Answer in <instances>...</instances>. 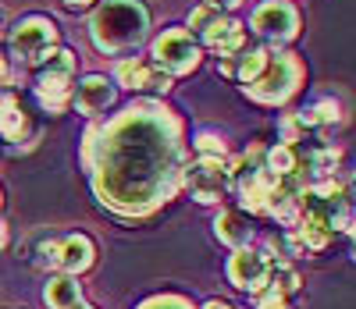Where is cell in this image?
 <instances>
[{
    "label": "cell",
    "instance_id": "9c48e42d",
    "mask_svg": "<svg viewBox=\"0 0 356 309\" xmlns=\"http://www.w3.org/2000/svg\"><path fill=\"white\" fill-rule=\"evenodd\" d=\"M154 65L164 75H189L200 65V43L189 28H164L154 40Z\"/></svg>",
    "mask_w": 356,
    "mask_h": 309
},
{
    "label": "cell",
    "instance_id": "5bb4252c",
    "mask_svg": "<svg viewBox=\"0 0 356 309\" xmlns=\"http://www.w3.org/2000/svg\"><path fill=\"white\" fill-rule=\"evenodd\" d=\"M214 235L232 245V249H250V242H253V228H250V217L243 210H225L214 217Z\"/></svg>",
    "mask_w": 356,
    "mask_h": 309
},
{
    "label": "cell",
    "instance_id": "484cf974",
    "mask_svg": "<svg viewBox=\"0 0 356 309\" xmlns=\"http://www.w3.org/2000/svg\"><path fill=\"white\" fill-rule=\"evenodd\" d=\"M65 4H68V8H89L93 0H65Z\"/></svg>",
    "mask_w": 356,
    "mask_h": 309
},
{
    "label": "cell",
    "instance_id": "f1b7e54d",
    "mask_svg": "<svg viewBox=\"0 0 356 309\" xmlns=\"http://www.w3.org/2000/svg\"><path fill=\"white\" fill-rule=\"evenodd\" d=\"M0 206H4V196H0Z\"/></svg>",
    "mask_w": 356,
    "mask_h": 309
},
{
    "label": "cell",
    "instance_id": "ba28073f",
    "mask_svg": "<svg viewBox=\"0 0 356 309\" xmlns=\"http://www.w3.org/2000/svg\"><path fill=\"white\" fill-rule=\"evenodd\" d=\"M36 253H40V256H36L40 267H50V270H57V274H72V277H79L82 270H89V267H93V256H97L93 242H89L86 235L47 238V242H40Z\"/></svg>",
    "mask_w": 356,
    "mask_h": 309
},
{
    "label": "cell",
    "instance_id": "8992f818",
    "mask_svg": "<svg viewBox=\"0 0 356 309\" xmlns=\"http://www.w3.org/2000/svg\"><path fill=\"white\" fill-rule=\"evenodd\" d=\"M75 68H79V57L72 50H54V57L43 60V68L36 75V97L50 114H65V107L72 103Z\"/></svg>",
    "mask_w": 356,
    "mask_h": 309
},
{
    "label": "cell",
    "instance_id": "7a4b0ae2",
    "mask_svg": "<svg viewBox=\"0 0 356 309\" xmlns=\"http://www.w3.org/2000/svg\"><path fill=\"white\" fill-rule=\"evenodd\" d=\"M146 33H150V11L139 0H107L89 22V36L100 53L136 50L146 40Z\"/></svg>",
    "mask_w": 356,
    "mask_h": 309
},
{
    "label": "cell",
    "instance_id": "d6986e66",
    "mask_svg": "<svg viewBox=\"0 0 356 309\" xmlns=\"http://www.w3.org/2000/svg\"><path fill=\"white\" fill-rule=\"evenodd\" d=\"M264 164L271 167L275 174H292L296 167H300V164H296V146H292V142H278V146H271V149L264 153Z\"/></svg>",
    "mask_w": 356,
    "mask_h": 309
},
{
    "label": "cell",
    "instance_id": "9a60e30c",
    "mask_svg": "<svg viewBox=\"0 0 356 309\" xmlns=\"http://www.w3.org/2000/svg\"><path fill=\"white\" fill-rule=\"evenodd\" d=\"M0 135L11 142H22L29 135V114L15 92H0Z\"/></svg>",
    "mask_w": 356,
    "mask_h": 309
},
{
    "label": "cell",
    "instance_id": "cb8c5ba5",
    "mask_svg": "<svg viewBox=\"0 0 356 309\" xmlns=\"http://www.w3.org/2000/svg\"><path fill=\"white\" fill-rule=\"evenodd\" d=\"M11 82V68H8V57L0 53V85H8Z\"/></svg>",
    "mask_w": 356,
    "mask_h": 309
},
{
    "label": "cell",
    "instance_id": "ffe728a7",
    "mask_svg": "<svg viewBox=\"0 0 356 309\" xmlns=\"http://www.w3.org/2000/svg\"><path fill=\"white\" fill-rule=\"evenodd\" d=\"M139 309H196L186 295H154V299H146Z\"/></svg>",
    "mask_w": 356,
    "mask_h": 309
},
{
    "label": "cell",
    "instance_id": "44dd1931",
    "mask_svg": "<svg viewBox=\"0 0 356 309\" xmlns=\"http://www.w3.org/2000/svg\"><path fill=\"white\" fill-rule=\"evenodd\" d=\"M196 149H200V157H228L225 139H218V135H211V132L196 139Z\"/></svg>",
    "mask_w": 356,
    "mask_h": 309
},
{
    "label": "cell",
    "instance_id": "6da1fadb",
    "mask_svg": "<svg viewBox=\"0 0 356 309\" xmlns=\"http://www.w3.org/2000/svg\"><path fill=\"white\" fill-rule=\"evenodd\" d=\"M186 164L182 121L157 100H139L107 125H89L82 139V167L97 199L122 217H146L164 206L182 189Z\"/></svg>",
    "mask_w": 356,
    "mask_h": 309
},
{
    "label": "cell",
    "instance_id": "d4e9b609",
    "mask_svg": "<svg viewBox=\"0 0 356 309\" xmlns=\"http://www.w3.org/2000/svg\"><path fill=\"white\" fill-rule=\"evenodd\" d=\"M203 309H235V306H228V302H218V299H214V302H207Z\"/></svg>",
    "mask_w": 356,
    "mask_h": 309
},
{
    "label": "cell",
    "instance_id": "277c9868",
    "mask_svg": "<svg viewBox=\"0 0 356 309\" xmlns=\"http://www.w3.org/2000/svg\"><path fill=\"white\" fill-rule=\"evenodd\" d=\"M182 185L189 189V196L196 203H203V206H214V203L228 199L235 192V178H232L228 157H196L193 164H186Z\"/></svg>",
    "mask_w": 356,
    "mask_h": 309
},
{
    "label": "cell",
    "instance_id": "5b68a950",
    "mask_svg": "<svg viewBox=\"0 0 356 309\" xmlns=\"http://www.w3.org/2000/svg\"><path fill=\"white\" fill-rule=\"evenodd\" d=\"M189 28L200 33V40L218 57H232L246 47V28L235 18H228V11H218L211 4H200L189 11Z\"/></svg>",
    "mask_w": 356,
    "mask_h": 309
},
{
    "label": "cell",
    "instance_id": "7402d4cb",
    "mask_svg": "<svg viewBox=\"0 0 356 309\" xmlns=\"http://www.w3.org/2000/svg\"><path fill=\"white\" fill-rule=\"evenodd\" d=\"M253 299H257V306H253V309H289L285 295H278V292H271V288H264V292H257Z\"/></svg>",
    "mask_w": 356,
    "mask_h": 309
},
{
    "label": "cell",
    "instance_id": "ac0fdd59",
    "mask_svg": "<svg viewBox=\"0 0 356 309\" xmlns=\"http://www.w3.org/2000/svg\"><path fill=\"white\" fill-rule=\"evenodd\" d=\"M264 288H271V292H278V295H285V299H289L296 288H300V274H296L285 260H282V263H275V260H271V270H267ZM264 288H260V292H264Z\"/></svg>",
    "mask_w": 356,
    "mask_h": 309
},
{
    "label": "cell",
    "instance_id": "603a6c76",
    "mask_svg": "<svg viewBox=\"0 0 356 309\" xmlns=\"http://www.w3.org/2000/svg\"><path fill=\"white\" fill-rule=\"evenodd\" d=\"M203 4H211V8H218V11H232V8H239L243 0H203Z\"/></svg>",
    "mask_w": 356,
    "mask_h": 309
},
{
    "label": "cell",
    "instance_id": "3957f363",
    "mask_svg": "<svg viewBox=\"0 0 356 309\" xmlns=\"http://www.w3.org/2000/svg\"><path fill=\"white\" fill-rule=\"evenodd\" d=\"M307 68H303V60L296 57V53H282V50H271V57H267V65L264 72L243 85L246 89V97H253L257 103H267V107H278L285 100H292V92L300 89Z\"/></svg>",
    "mask_w": 356,
    "mask_h": 309
},
{
    "label": "cell",
    "instance_id": "7c38bea8",
    "mask_svg": "<svg viewBox=\"0 0 356 309\" xmlns=\"http://www.w3.org/2000/svg\"><path fill=\"white\" fill-rule=\"evenodd\" d=\"M114 78L122 89H146V92H168L171 89V75H164L157 65H146V60H136V57L118 60Z\"/></svg>",
    "mask_w": 356,
    "mask_h": 309
},
{
    "label": "cell",
    "instance_id": "52a82bcc",
    "mask_svg": "<svg viewBox=\"0 0 356 309\" xmlns=\"http://www.w3.org/2000/svg\"><path fill=\"white\" fill-rule=\"evenodd\" d=\"M57 50V25L43 15H33V18H22L11 33V53L18 57V65H43L50 60Z\"/></svg>",
    "mask_w": 356,
    "mask_h": 309
},
{
    "label": "cell",
    "instance_id": "4fadbf2b",
    "mask_svg": "<svg viewBox=\"0 0 356 309\" xmlns=\"http://www.w3.org/2000/svg\"><path fill=\"white\" fill-rule=\"evenodd\" d=\"M72 103L79 107V114H104L114 103V85L104 75H86L72 89Z\"/></svg>",
    "mask_w": 356,
    "mask_h": 309
},
{
    "label": "cell",
    "instance_id": "2e32d148",
    "mask_svg": "<svg viewBox=\"0 0 356 309\" xmlns=\"http://www.w3.org/2000/svg\"><path fill=\"white\" fill-rule=\"evenodd\" d=\"M43 299L50 309H75L82 302V288H79V277L72 274H54L47 288H43Z\"/></svg>",
    "mask_w": 356,
    "mask_h": 309
},
{
    "label": "cell",
    "instance_id": "30bf717a",
    "mask_svg": "<svg viewBox=\"0 0 356 309\" xmlns=\"http://www.w3.org/2000/svg\"><path fill=\"white\" fill-rule=\"evenodd\" d=\"M253 33H260L271 43H289L300 33V11L289 0H267V4L253 11Z\"/></svg>",
    "mask_w": 356,
    "mask_h": 309
},
{
    "label": "cell",
    "instance_id": "83f0119b",
    "mask_svg": "<svg viewBox=\"0 0 356 309\" xmlns=\"http://www.w3.org/2000/svg\"><path fill=\"white\" fill-rule=\"evenodd\" d=\"M75 309H93V306H86V302H79V306H75Z\"/></svg>",
    "mask_w": 356,
    "mask_h": 309
},
{
    "label": "cell",
    "instance_id": "e0dca14e",
    "mask_svg": "<svg viewBox=\"0 0 356 309\" xmlns=\"http://www.w3.org/2000/svg\"><path fill=\"white\" fill-rule=\"evenodd\" d=\"M296 117H300L303 128H328V125H335V121H339V103L335 100H321L314 107H303Z\"/></svg>",
    "mask_w": 356,
    "mask_h": 309
},
{
    "label": "cell",
    "instance_id": "4316f807",
    "mask_svg": "<svg viewBox=\"0 0 356 309\" xmlns=\"http://www.w3.org/2000/svg\"><path fill=\"white\" fill-rule=\"evenodd\" d=\"M4 245H8V228L0 224V249H4Z\"/></svg>",
    "mask_w": 356,
    "mask_h": 309
},
{
    "label": "cell",
    "instance_id": "8fae6325",
    "mask_svg": "<svg viewBox=\"0 0 356 309\" xmlns=\"http://www.w3.org/2000/svg\"><path fill=\"white\" fill-rule=\"evenodd\" d=\"M267 270H271V253H253V249H235V256L228 260V281L239 288L257 295L267 281Z\"/></svg>",
    "mask_w": 356,
    "mask_h": 309
}]
</instances>
